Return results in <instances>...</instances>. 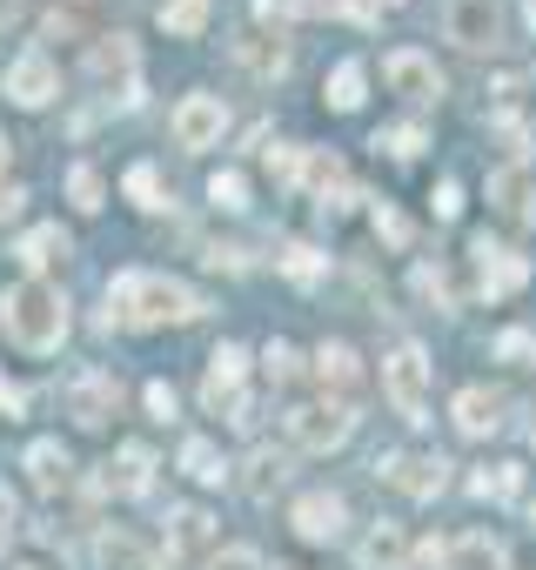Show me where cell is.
I'll return each instance as SVG.
<instances>
[{
  "label": "cell",
  "instance_id": "e0dca14e",
  "mask_svg": "<svg viewBox=\"0 0 536 570\" xmlns=\"http://www.w3.org/2000/svg\"><path fill=\"white\" fill-rule=\"evenodd\" d=\"M316 376H322V390H335V403H356L362 356L349 350V342H322V350H316Z\"/></svg>",
  "mask_w": 536,
  "mask_h": 570
},
{
  "label": "cell",
  "instance_id": "5bb4252c",
  "mask_svg": "<svg viewBox=\"0 0 536 570\" xmlns=\"http://www.w3.org/2000/svg\"><path fill=\"white\" fill-rule=\"evenodd\" d=\"M101 483L114 490V497H148V490H155V449H148V443H122L107 456Z\"/></svg>",
  "mask_w": 536,
  "mask_h": 570
},
{
  "label": "cell",
  "instance_id": "7bdbcfd3",
  "mask_svg": "<svg viewBox=\"0 0 536 570\" xmlns=\"http://www.w3.org/2000/svg\"><path fill=\"white\" fill-rule=\"evenodd\" d=\"M21 208H27V188H21V181H8V175H0V221H14Z\"/></svg>",
  "mask_w": 536,
  "mask_h": 570
},
{
  "label": "cell",
  "instance_id": "f1b7e54d",
  "mask_svg": "<svg viewBox=\"0 0 536 570\" xmlns=\"http://www.w3.org/2000/svg\"><path fill=\"white\" fill-rule=\"evenodd\" d=\"M101 195H107L101 168H94V162H74V168H67V202L81 208V215H94V208H101Z\"/></svg>",
  "mask_w": 536,
  "mask_h": 570
},
{
  "label": "cell",
  "instance_id": "8fae6325",
  "mask_svg": "<svg viewBox=\"0 0 536 570\" xmlns=\"http://www.w3.org/2000/svg\"><path fill=\"white\" fill-rule=\"evenodd\" d=\"M470 255H476V282H483V295H516V289L529 282V262H523L516 249H503V242H489V236H476Z\"/></svg>",
  "mask_w": 536,
  "mask_h": 570
},
{
  "label": "cell",
  "instance_id": "74e56055",
  "mask_svg": "<svg viewBox=\"0 0 536 570\" xmlns=\"http://www.w3.org/2000/svg\"><path fill=\"white\" fill-rule=\"evenodd\" d=\"M309 14H335V21H369V8L362 0H302Z\"/></svg>",
  "mask_w": 536,
  "mask_h": 570
},
{
  "label": "cell",
  "instance_id": "c3c4849f",
  "mask_svg": "<svg viewBox=\"0 0 536 570\" xmlns=\"http://www.w3.org/2000/svg\"><path fill=\"white\" fill-rule=\"evenodd\" d=\"M48 34H54V41H61V34H81V21H74V14H48Z\"/></svg>",
  "mask_w": 536,
  "mask_h": 570
},
{
  "label": "cell",
  "instance_id": "db71d44e",
  "mask_svg": "<svg viewBox=\"0 0 536 570\" xmlns=\"http://www.w3.org/2000/svg\"><path fill=\"white\" fill-rule=\"evenodd\" d=\"M135 570H148V563H135Z\"/></svg>",
  "mask_w": 536,
  "mask_h": 570
},
{
  "label": "cell",
  "instance_id": "f546056e",
  "mask_svg": "<svg viewBox=\"0 0 536 570\" xmlns=\"http://www.w3.org/2000/svg\"><path fill=\"white\" fill-rule=\"evenodd\" d=\"M476 497H496V504H516V490H523V470L516 464H496V470H476L470 477Z\"/></svg>",
  "mask_w": 536,
  "mask_h": 570
},
{
  "label": "cell",
  "instance_id": "7c38bea8",
  "mask_svg": "<svg viewBox=\"0 0 536 570\" xmlns=\"http://www.w3.org/2000/svg\"><path fill=\"white\" fill-rule=\"evenodd\" d=\"M382 81H390L403 101H416V107L443 94V74H436V61H430V54H416V48H396L390 61H382Z\"/></svg>",
  "mask_w": 536,
  "mask_h": 570
},
{
  "label": "cell",
  "instance_id": "7a4b0ae2",
  "mask_svg": "<svg viewBox=\"0 0 536 570\" xmlns=\"http://www.w3.org/2000/svg\"><path fill=\"white\" fill-rule=\"evenodd\" d=\"M0 329L27 356H54L67 342V295L41 276H21L14 289H0Z\"/></svg>",
  "mask_w": 536,
  "mask_h": 570
},
{
  "label": "cell",
  "instance_id": "7dc6e473",
  "mask_svg": "<svg viewBox=\"0 0 536 570\" xmlns=\"http://www.w3.org/2000/svg\"><path fill=\"white\" fill-rule=\"evenodd\" d=\"M21 14H27V0H0V34H8V27H14Z\"/></svg>",
  "mask_w": 536,
  "mask_h": 570
},
{
  "label": "cell",
  "instance_id": "60d3db41",
  "mask_svg": "<svg viewBox=\"0 0 536 570\" xmlns=\"http://www.w3.org/2000/svg\"><path fill=\"white\" fill-rule=\"evenodd\" d=\"M208 570H268V563H261L255 550H215V557H208Z\"/></svg>",
  "mask_w": 536,
  "mask_h": 570
},
{
  "label": "cell",
  "instance_id": "2e32d148",
  "mask_svg": "<svg viewBox=\"0 0 536 570\" xmlns=\"http://www.w3.org/2000/svg\"><path fill=\"white\" fill-rule=\"evenodd\" d=\"M289 523H295L302 544H335V537H342V497H329V490H309V497L289 510Z\"/></svg>",
  "mask_w": 536,
  "mask_h": 570
},
{
  "label": "cell",
  "instance_id": "5b68a950",
  "mask_svg": "<svg viewBox=\"0 0 536 570\" xmlns=\"http://www.w3.org/2000/svg\"><path fill=\"white\" fill-rule=\"evenodd\" d=\"M349 430H356V409L335 403V396L289 409V443H295V449H316V456H322V449H342V443H349Z\"/></svg>",
  "mask_w": 536,
  "mask_h": 570
},
{
  "label": "cell",
  "instance_id": "4dcf8cb0",
  "mask_svg": "<svg viewBox=\"0 0 536 570\" xmlns=\"http://www.w3.org/2000/svg\"><path fill=\"white\" fill-rule=\"evenodd\" d=\"M409 289L423 295V302H436V309H449V302H456V282H449V269H443V262H416Z\"/></svg>",
  "mask_w": 536,
  "mask_h": 570
},
{
  "label": "cell",
  "instance_id": "1f68e13d",
  "mask_svg": "<svg viewBox=\"0 0 536 570\" xmlns=\"http://www.w3.org/2000/svg\"><path fill=\"white\" fill-rule=\"evenodd\" d=\"M122 188H128V202H135V208H148V215H155V208H168V202H162V175L148 168V162H135V168L122 175Z\"/></svg>",
  "mask_w": 536,
  "mask_h": 570
},
{
  "label": "cell",
  "instance_id": "277c9868",
  "mask_svg": "<svg viewBox=\"0 0 536 570\" xmlns=\"http://www.w3.org/2000/svg\"><path fill=\"white\" fill-rule=\"evenodd\" d=\"M242 369H248V350H235V342H221V350L208 356V383H202V403L215 416H228L235 430H248V396H242Z\"/></svg>",
  "mask_w": 536,
  "mask_h": 570
},
{
  "label": "cell",
  "instance_id": "ac0fdd59",
  "mask_svg": "<svg viewBox=\"0 0 536 570\" xmlns=\"http://www.w3.org/2000/svg\"><path fill=\"white\" fill-rule=\"evenodd\" d=\"M208 550H215V517L195 504L168 510V557H208Z\"/></svg>",
  "mask_w": 536,
  "mask_h": 570
},
{
  "label": "cell",
  "instance_id": "ffe728a7",
  "mask_svg": "<svg viewBox=\"0 0 536 570\" xmlns=\"http://www.w3.org/2000/svg\"><path fill=\"white\" fill-rule=\"evenodd\" d=\"M356 563L362 570H403L409 563V530L403 523H375L369 537L356 544Z\"/></svg>",
  "mask_w": 536,
  "mask_h": 570
},
{
  "label": "cell",
  "instance_id": "b9f144b4",
  "mask_svg": "<svg viewBox=\"0 0 536 570\" xmlns=\"http://www.w3.org/2000/svg\"><path fill=\"white\" fill-rule=\"evenodd\" d=\"M430 202H436L443 221H456V215H463V188H456V181H436V195H430Z\"/></svg>",
  "mask_w": 536,
  "mask_h": 570
},
{
  "label": "cell",
  "instance_id": "6da1fadb",
  "mask_svg": "<svg viewBox=\"0 0 536 570\" xmlns=\"http://www.w3.org/2000/svg\"><path fill=\"white\" fill-rule=\"evenodd\" d=\"M202 316V295L175 282V276H155V269H122L107 282V316L101 329H168V322H195Z\"/></svg>",
  "mask_w": 536,
  "mask_h": 570
},
{
  "label": "cell",
  "instance_id": "d6986e66",
  "mask_svg": "<svg viewBox=\"0 0 536 570\" xmlns=\"http://www.w3.org/2000/svg\"><path fill=\"white\" fill-rule=\"evenodd\" d=\"M14 262L27 276H48L54 262H67V236H61V221H41V228H27V236L14 242Z\"/></svg>",
  "mask_w": 536,
  "mask_h": 570
},
{
  "label": "cell",
  "instance_id": "9c48e42d",
  "mask_svg": "<svg viewBox=\"0 0 536 570\" xmlns=\"http://www.w3.org/2000/svg\"><path fill=\"white\" fill-rule=\"evenodd\" d=\"M443 34L456 48L483 54V48H496V34H503V14H496V0H449V8H443Z\"/></svg>",
  "mask_w": 536,
  "mask_h": 570
},
{
  "label": "cell",
  "instance_id": "44dd1931",
  "mask_svg": "<svg viewBox=\"0 0 536 570\" xmlns=\"http://www.w3.org/2000/svg\"><path fill=\"white\" fill-rule=\"evenodd\" d=\"M235 61L255 74V81H282V74H289V41H282V34H276V41H268V34H242Z\"/></svg>",
  "mask_w": 536,
  "mask_h": 570
},
{
  "label": "cell",
  "instance_id": "bcb514c9",
  "mask_svg": "<svg viewBox=\"0 0 536 570\" xmlns=\"http://www.w3.org/2000/svg\"><path fill=\"white\" fill-rule=\"evenodd\" d=\"M496 350H503V356H529V350H536V342H529V335H523V329H510V335H503V342H496Z\"/></svg>",
  "mask_w": 536,
  "mask_h": 570
},
{
  "label": "cell",
  "instance_id": "ee69618b",
  "mask_svg": "<svg viewBox=\"0 0 536 570\" xmlns=\"http://www.w3.org/2000/svg\"><path fill=\"white\" fill-rule=\"evenodd\" d=\"M14 517H21V504H14V490H8V483H0V544H8V537H14Z\"/></svg>",
  "mask_w": 536,
  "mask_h": 570
},
{
  "label": "cell",
  "instance_id": "4316f807",
  "mask_svg": "<svg viewBox=\"0 0 536 570\" xmlns=\"http://www.w3.org/2000/svg\"><path fill=\"white\" fill-rule=\"evenodd\" d=\"M181 470L195 477V483H221V477H228V464H221V449H215L208 436H188V443H181Z\"/></svg>",
  "mask_w": 536,
  "mask_h": 570
},
{
  "label": "cell",
  "instance_id": "83f0119b",
  "mask_svg": "<svg viewBox=\"0 0 536 570\" xmlns=\"http://www.w3.org/2000/svg\"><path fill=\"white\" fill-rule=\"evenodd\" d=\"M162 27L175 34V41H195V34L208 27V0H162Z\"/></svg>",
  "mask_w": 536,
  "mask_h": 570
},
{
  "label": "cell",
  "instance_id": "f907efd6",
  "mask_svg": "<svg viewBox=\"0 0 536 570\" xmlns=\"http://www.w3.org/2000/svg\"><path fill=\"white\" fill-rule=\"evenodd\" d=\"M523 14H529V27H536V0H529V8H523Z\"/></svg>",
  "mask_w": 536,
  "mask_h": 570
},
{
  "label": "cell",
  "instance_id": "8992f818",
  "mask_svg": "<svg viewBox=\"0 0 536 570\" xmlns=\"http://www.w3.org/2000/svg\"><path fill=\"white\" fill-rule=\"evenodd\" d=\"M114 403H122V383H114L107 369H81V376H67V390H61V409L74 416V430H101Z\"/></svg>",
  "mask_w": 536,
  "mask_h": 570
},
{
  "label": "cell",
  "instance_id": "d590c367",
  "mask_svg": "<svg viewBox=\"0 0 536 570\" xmlns=\"http://www.w3.org/2000/svg\"><path fill=\"white\" fill-rule=\"evenodd\" d=\"M375 148H390L396 162H409V155H423V128H416V122H403V128H382V135H375Z\"/></svg>",
  "mask_w": 536,
  "mask_h": 570
},
{
  "label": "cell",
  "instance_id": "603a6c76",
  "mask_svg": "<svg viewBox=\"0 0 536 570\" xmlns=\"http://www.w3.org/2000/svg\"><path fill=\"white\" fill-rule=\"evenodd\" d=\"M21 470L34 477V490H61L74 464H67V449H61L54 436H41V443H27V456H21Z\"/></svg>",
  "mask_w": 536,
  "mask_h": 570
},
{
  "label": "cell",
  "instance_id": "681fc988",
  "mask_svg": "<svg viewBox=\"0 0 536 570\" xmlns=\"http://www.w3.org/2000/svg\"><path fill=\"white\" fill-rule=\"evenodd\" d=\"M0 168H8V135H0Z\"/></svg>",
  "mask_w": 536,
  "mask_h": 570
},
{
  "label": "cell",
  "instance_id": "836d02e7",
  "mask_svg": "<svg viewBox=\"0 0 536 570\" xmlns=\"http://www.w3.org/2000/svg\"><path fill=\"white\" fill-rule=\"evenodd\" d=\"M276 269H282L289 282H316V276H322V255H316L309 242H289V249L276 255Z\"/></svg>",
  "mask_w": 536,
  "mask_h": 570
},
{
  "label": "cell",
  "instance_id": "30bf717a",
  "mask_svg": "<svg viewBox=\"0 0 536 570\" xmlns=\"http://www.w3.org/2000/svg\"><path fill=\"white\" fill-rule=\"evenodd\" d=\"M175 148H215L221 141V128H228V107L215 101V94H181V107H175Z\"/></svg>",
  "mask_w": 536,
  "mask_h": 570
},
{
  "label": "cell",
  "instance_id": "f6af8a7d",
  "mask_svg": "<svg viewBox=\"0 0 536 570\" xmlns=\"http://www.w3.org/2000/svg\"><path fill=\"white\" fill-rule=\"evenodd\" d=\"M0 409H8V416H21V409H27V390H21V383H8V376H0Z\"/></svg>",
  "mask_w": 536,
  "mask_h": 570
},
{
  "label": "cell",
  "instance_id": "f35d334b",
  "mask_svg": "<svg viewBox=\"0 0 536 570\" xmlns=\"http://www.w3.org/2000/svg\"><path fill=\"white\" fill-rule=\"evenodd\" d=\"M141 396H148V416H155V423H175V390L168 383H148Z\"/></svg>",
  "mask_w": 536,
  "mask_h": 570
},
{
  "label": "cell",
  "instance_id": "ba28073f",
  "mask_svg": "<svg viewBox=\"0 0 536 570\" xmlns=\"http://www.w3.org/2000/svg\"><path fill=\"white\" fill-rule=\"evenodd\" d=\"M375 470H382V483H396L403 497H416V504H430L443 490V477H449L443 456H423V449H396V456H382Z\"/></svg>",
  "mask_w": 536,
  "mask_h": 570
},
{
  "label": "cell",
  "instance_id": "8d00e7d4",
  "mask_svg": "<svg viewBox=\"0 0 536 570\" xmlns=\"http://www.w3.org/2000/svg\"><path fill=\"white\" fill-rule=\"evenodd\" d=\"M369 221H375V236L390 242V249H403V242H409V221H403L390 202H375V215H369Z\"/></svg>",
  "mask_w": 536,
  "mask_h": 570
},
{
  "label": "cell",
  "instance_id": "52a82bcc",
  "mask_svg": "<svg viewBox=\"0 0 536 570\" xmlns=\"http://www.w3.org/2000/svg\"><path fill=\"white\" fill-rule=\"evenodd\" d=\"M0 94H8L14 107H48L61 94V74H54V61L41 48H27V54L8 61V74H0Z\"/></svg>",
  "mask_w": 536,
  "mask_h": 570
},
{
  "label": "cell",
  "instance_id": "f5cc1de1",
  "mask_svg": "<svg viewBox=\"0 0 536 570\" xmlns=\"http://www.w3.org/2000/svg\"><path fill=\"white\" fill-rule=\"evenodd\" d=\"M21 570H34V563H21Z\"/></svg>",
  "mask_w": 536,
  "mask_h": 570
},
{
  "label": "cell",
  "instance_id": "484cf974",
  "mask_svg": "<svg viewBox=\"0 0 536 570\" xmlns=\"http://www.w3.org/2000/svg\"><path fill=\"white\" fill-rule=\"evenodd\" d=\"M282 477H289V456H282V449H255V456H248V477H242V490H248V497H276V490H282Z\"/></svg>",
  "mask_w": 536,
  "mask_h": 570
},
{
  "label": "cell",
  "instance_id": "7402d4cb",
  "mask_svg": "<svg viewBox=\"0 0 536 570\" xmlns=\"http://www.w3.org/2000/svg\"><path fill=\"white\" fill-rule=\"evenodd\" d=\"M443 570H503V544L489 530H470V537H456L443 550Z\"/></svg>",
  "mask_w": 536,
  "mask_h": 570
},
{
  "label": "cell",
  "instance_id": "d4e9b609",
  "mask_svg": "<svg viewBox=\"0 0 536 570\" xmlns=\"http://www.w3.org/2000/svg\"><path fill=\"white\" fill-rule=\"evenodd\" d=\"M88 74H101V81H107V74H122V81L135 88V41H128V34H101V41L88 48Z\"/></svg>",
  "mask_w": 536,
  "mask_h": 570
},
{
  "label": "cell",
  "instance_id": "ab89813d",
  "mask_svg": "<svg viewBox=\"0 0 536 570\" xmlns=\"http://www.w3.org/2000/svg\"><path fill=\"white\" fill-rule=\"evenodd\" d=\"M268 376H276V383H289V376H295V350H289V342H268Z\"/></svg>",
  "mask_w": 536,
  "mask_h": 570
},
{
  "label": "cell",
  "instance_id": "3957f363",
  "mask_svg": "<svg viewBox=\"0 0 536 570\" xmlns=\"http://www.w3.org/2000/svg\"><path fill=\"white\" fill-rule=\"evenodd\" d=\"M382 390H390L396 416L403 423H430V356L416 350V342H396L390 356H382Z\"/></svg>",
  "mask_w": 536,
  "mask_h": 570
},
{
  "label": "cell",
  "instance_id": "4fadbf2b",
  "mask_svg": "<svg viewBox=\"0 0 536 570\" xmlns=\"http://www.w3.org/2000/svg\"><path fill=\"white\" fill-rule=\"evenodd\" d=\"M489 208L503 215L510 228H529V221H536V188H529V168H523V162H510V168L489 175Z\"/></svg>",
  "mask_w": 536,
  "mask_h": 570
},
{
  "label": "cell",
  "instance_id": "9a60e30c",
  "mask_svg": "<svg viewBox=\"0 0 536 570\" xmlns=\"http://www.w3.org/2000/svg\"><path fill=\"white\" fill-rule=\"evenodd\" d=\"M503 423H510V396L503 390L470 383L463 396H456V430H463V436H496Z\"/></svg>",
  "mask_w": 536,
  "mask_h": 570
},
{
  "label": "cell",
  "instance_id": "816d5d0a",
  "mask_svg": "<svg viewBox=\"0 0 536 570\" xmlns=\"http://www.w3.org/2000/svg\"><path fill=\"white\" fill-rule=\"evenodd\" d=\"M375 8H403V0H375Z\"/></svg>",
  "mask_w": 536,
  "mask_h": 570
},
{
  "label": "cell",
  "instance_id": "e575fe53",
  "mask_svg": "<svg viewBox=\"0 0 536 570\" xmlns=\"http://www.w3.org/2000/svg\"><path fill=\"white\" fill-rule=\"evenodd\" d=\"M302 162H309V155H302L295 141H276V148H268V175H276L282 188H295V181H302Z\"/></svg>",
  "mask_w": 536,
  "mask_h": 570
},
{
  "label": "cell",
  "instance_id": "d6a6232c",
  "mask_svg": "<svg viewBox=\"0 0 536 570\" xmlns=\"http://www.w3.org/2000/svg\"><path fill=\"white\" fill-rule=\"evenodd\" d=\"M208 202L228 208V215H242V208H248V181H242L235 168H215V175H208Z\"/></svg>",
  "mask_w": 536,
  "mask_h": 570
},
{
  "label": "cell",
  "instance_id": "cb8c5ba5",
  "mask_svg": "<svg viewBox=\"0 0 536 570\" xmlns=\"http://www.w3.org/2000/svg\"><path fill=\"white\" fill-rule=\"evenodd\" d=\"M362 88H369V67H362V61H335V74L322 81V101H329L335 114H356V107H362Z\"/></svg>",
  "mask_w": 536,
  "mask_h": 570
}]
</instances>
